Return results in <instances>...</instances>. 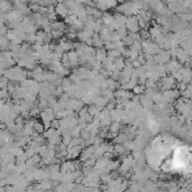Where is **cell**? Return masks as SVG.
<instances>
[{
	"instance_id": "6da1fadb",
	"label": "cell",
	"mask_w": 192,
	"mask_h": 192,
	"mask_svg": "<svg viewBox=\"0 0 192 192\" xmlns=\"http://www.w3.org/2000/svg\"><path fill=\"white\" fill-rule=\"evenodd\" d=\"M67 11L69 9L64 6V3H57V6L55 7V13L56 15H60L62 17H66L67 16Z\"/></svg>"
},
{
	"instance_id": "7a4b0ae2",
	"label": "cell",
	"mask_w": 192,
	"mask_h": 192,
	"mask_svg": "<svg viewBox=\"0 0 192 192\" xmlns=\"http://www.w3.org/2000/svg\"><path fill=\"white\" fill-rule=\"evenodd\" d=\"M33 129H35V131H37L39 134V133H43V131H44V126H43V124H39L37 121H34Z\"/></svg>"
},
{
	"instance_id": "3957f363",
	"label": "cell",
	"mask_w": 192,
	"mask_h": 192,
	"mask_svg": "<svg viewBox=\"0 0 192 192\" xmlns=\"http://www.w3.org/2000/svg\"><path fill=\"white\" fill-rule=\"evenodd\" d=\"M7 98H9V92L7 89H0V99L6 100Z\"/></svg>"
},
{
	"instance_id": "277c9868",
	"label": "cell",
	"mask_w": 192,
	"mask_h": 192,
	"mask_svg": "<svg viewBox=\"0 0 192 192\" xmlns=\"http://www.w3.org/2000/svg\"><path fill=\"white\" fill-rule=\"evenodd\" d=\"M70 141H71V137H70V136H65V137H64V139H63V143L64 144H69Z\"/></svg>"
},
{
	"instance_id": "5b68a950",
	"label": "cell",
	"mask_w": 192,
	"mask_h": 192,
	"mask_svg": "<svg viewBox=\"0 0 192 192\" xmlns=\"http://www.w3.org/2000/svg\"><path fill=\"white\" fill-rule=\"evenodd\" d=\"M102 120H109V118H106V119H103L102 118ZM101 124H103V125H107L108 123H107V121H101Z\"/></svg>"
},
{
	"instance_id": "8992f818",
	"label": "cell",
	"mask_w": 192,
	"mask_h": 192,
	"mask_svg": "<svg viewBox=\"0 0 192 192\" xmlns=\"http://www.w3.org/2000/svg\"><path fill=\"white\" fill-rule=\"evenodd\" d=\"M107 47H110V44H108V45H107ZM111 47H114V49H115V45H114V44H111Z\"/></svg>"
},
{
	"instance_id": "52a82bcc",
	"label": "cell",
	"mask_w": 192,
	"mask_h": 192,
	"mask_svg": "<svg viewBox=\"0 0 192 192\" xmlns=\"http://www.w3.org/2000/svg\"><path fill=\"white\" fill-rule=\"evenodd\" d=\"M0 131H1V129H0Z\"/></svg>"
}]
</instances>
